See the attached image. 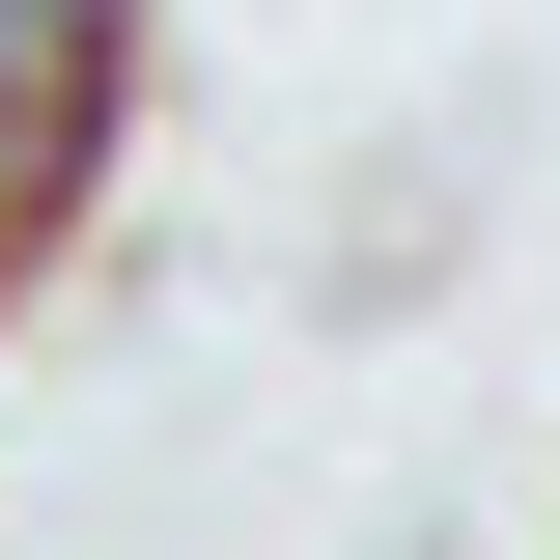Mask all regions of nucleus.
Wrapping results in <instances>:
<instances>
[{
  "mask_svg": "<svg viewBox=\"0 0 560 560\" xmlns=\"http://www.w3.org/2000/svg\"><path fill=\"white\" fill-rule=\"evenodd\" d=\"M28 224H57V168H28V113H0V253H28Z\"/></svg>",
  "mask_w": 560,
  "mask_h": 560,
  "instance_id": "obj_1",
  "label": "nucleus"
}]
</instances>
